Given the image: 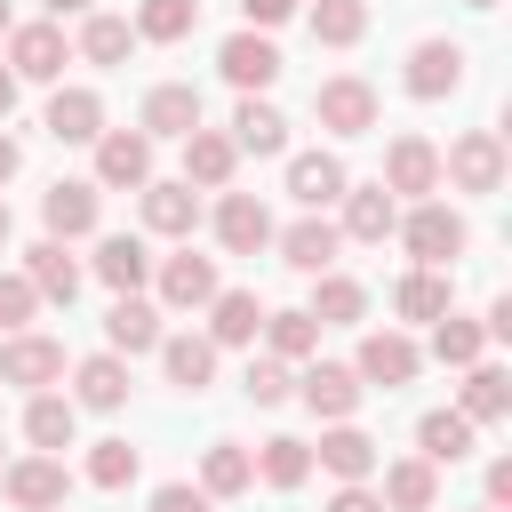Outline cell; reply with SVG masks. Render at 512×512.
Wrapping results in <instances>:
<instances>
[{"instance_id": "5bb4252c", "label": "cell", "mask_w": 512, "mask_h": 512, "mask_svg": "<svg viewBox=\"0 0 512 512\" xmlns=\"http://www.w3.org/2000/svg\"><path fill=\"white\" fill-rule=\"evenodd\" d=\"M136 208H144V232H152V240H192V232H200V192H192L184 176H176V184L152 176V184L136 192Z\"/></svg>"}, {"instance_id": "680465c9", "label": "cell", "mask_w": 512, "mask_h": 512, "mask_svg": "<svg viewBox=\"0 0 512 512\" xmlns=\"http://www.w3.org/2000/svg\"><path fill=\"white\" fill-rule=\"evenodd\" d=\"M480 512H488V504H480Z\"/></svg>"}, {"instance_id": "74e56055", "label": "cell", "mask_w": 512, "mask_h": 512, "mask_svg": "<svg viewBox=\"0 0 512 512\" xmlns=\"http://www.w3.org/2000/svg\"><path fill=\"white\" fill-rule=\"evenodd\" d=\"M320 328H352L360 312H368V288L360 280H344V272H312V304H304Z\"/></svg>"}, {"instance_id": "c3c4849f", "label": "cell", "mask_w": 512, "mask_h": 512, "mask_svg": "<svg viewBox=\"0 0 512 512\" xmlns=\"http://www.w3.org/2000/svg\"><path fill=\"white\" fill-rule=\"evenodd\" d=\"M328 512H384V496H376L368 480H344V488L328 496Z\"/></svg>"}, {"instance_id": "d6a6232c", "label": "cell", "mask_w": 512, "mask_h": 512, "mask_svg": "<svg viewBox=\"0 0 512 512\" xmlns=\"http://www.w3.org/2000/svg\"><path fill=\"white\" fill-rule=\"evenodd\" d=\"M128 48H136V24L128 16H104V8H88L80 16V40H72V56H88V64H128Z\"/></svg>"}, {"instance_id": "681fc988", "label": "cell", "mask_w": 512, "mask_h": 512, "mask_svg": "<svg viewBox=\"0 0 512 512\" xmlns=\"http://www.w3.org/2000/svg\"><path fill=\"white\" fill-rule=\"evenodd\" d=\"M240 16H248V32H272V24L296 16V0H240Z\"/></svg>"}, {"instance_id": "7bdbcfd3", "label": "cell", "mask_w": 512, "mask_h": 512, "mask_svg": "<svg viewBox=\"0 0 512 512\" xmlns=\"http://www.w3.org/2000/svg\"><path fill=\"white\" fill-rule=\"evenodd\" d=\"M368 32V0H312V40L320 48H360Z\"/></svg>"}, {"instance_id": "cb8c5ba5", "label": "cell", "mask_w": 512, "mask_h": 512, "mask_svg": "<svg viewBox=\"0 0 512 512\" xmlns=\"http://www.w3.org/2000/svg\"><path fill=\"white\" fill-rule=\"evenodd\" d=\"M160 304H144V296H112V312H104V344L120 352V360H136V352H160Z\"/></svg>"}, {"instance_id": "30bf717a", "label": "cell", "mask_w": 512, "mask_h": 512, "mask_svg": "<svg viewBox=\"0 0 512 512\" xmlns=\"http://www.w3.org/2000/svg\"><path fill=\"white\" fill-rule=\"evenodd\" d=\"M376 184H384L392 200H432V192H440V144H424V136H392Z\"/></svg>"}, {"instance_id": "8d00e7d4", "label": "cell", "mask_w": 512, "mask_h": 512, "mask_svg": "<svg viewBox=\"0 0 512 512\" xmlns=\"http://www.w3.org/2000/svg\"><path fill=\"white\" fill-rule=\"evenodd\" d=\"M200 488L224 504V496H248L256 488V456L240 448V440H208V456H200Z\"/></svg>"}, {"instance_id": "ac0fdd59", "label": "cell", "mask_w": 512, "mask_h": 512, "mask_svg": "<svg viewBox=\"0 0 512 512\" xmlns=\"http://www.w3.org/2000/svg\"><path fill=\"white\" fill-rule=\"evenodd\" d=\"M136 128H144L152 144H160V136H176V144H184V136L200 128V88H192V80H160V88L144 96V112H136Z\"/></svg>"}, {"instance_id": "3957f363", "label": "cell", "mask_w": 512, "mask_h": 512, "mask_svg": "<svg viewBox=\"0 0 512 512\" xmlns=\"http://www.w3.org/2000/svg\"><path fill=\"white\" fill-rule=\"evenodd\" d=\"M88 184H96V192H144V184H152V136H144V128H104Z\"/></svg>"}, {"instance_id": "ab89813d", "label": "cell", "mask_w": 512, "mask_h": 512, "mask_svg": "<svg viewBox=\"0 0 512 512\" xmlns=\"http://www.w3.org/2000/svg\"><path fill=\"white\" fill-rule=\"evenodd\" d=\"M136 40H152V48H176V40H192V24H200V0H136Z\"/></svg>"}, {"instance_id": "7a4b0ae2", "label": "cell", "mask_w": 512, "mask_h": 512, "mask_svg": "<svg viewBox=\"0 0 512 512\" xmlns=\"http://www.w3.org/2000/svg\"><path fill=\"white\" fill-rule=\"evenodd\" d=\"M416 368H424V352H416L408 328H368V336H360L352 376H360L368 392H400V384H416Z\"/></svg>"}, {"instance_id": "603a6c76", "label": "cell", "mask_w": 512, "mask_h": 512, "mask_svg": "<svg viewBox=\"0 0 512 512\" xmlns=\"http://www.w3.org/2000/svg\"><path fill=\"white\" fill-rule=\"evenodd\" d=\"M200 312H208V344L216 352L224 344H256V328H264V296L256 288H216Z\"/></svg>"}, {"instance_id": "52a82bcc", "label": "cell", "mask_w": 512, "mask_h": 512, "mask_svg": "<svg viewBox=\"0 0 512 512\" xmlns=\"http://www.w3.org/2000/svg\"><path fill=\"white\" fill-rule=\"evenodd\" d=\"M64 64H72V40H64L56 16L48 24H8V72L16 80H64Z\"/></svg>"}, {"instance_id": "d6986e66", "label": "cell", "mask_w": 512, "mask_h": 512, "mask_svg": "<svg viewBox=\"0 0 512 512\" xmlns=\"http://www.w3.org/2000/svg\"><path fill=\"white\" fill-rule=\"evenodd\" d=\"M296 392H304V408H312V416H328V424H344V416L360 408V392H368V384H360V376H352L344 360H312V368L296 376Z\"/></svg>"}, {"instance_id": "9c48e42d", "label": "cell", "mask_w": 512, "mask_h": 512, "mask_svg": "<svg viewBox=\"0 0 512 512\" xmlns=\"http://www.w3.org/2000/svg\"><path fill=\"white\" fill-rule=\"evenodd\" d=\"M96 216H104V192H96L88 176H56V184L40 192V224H48V240H88Z\"/></svg>"}, {"instance_id": "f35d334b", "label": "cell", "mask_w": 512, "mask_h": 512, "mask_svg": "<svg viewBox=\"0 0 512 512\" xmlns=\"http://www.w3.org/2000/svg\"><path fill=\"white\" fill-rule=\"evenodd\" d=\"M432 496H440V464H424V456L384 464V504L392 512H432Z\"/></svg>"}, {"instance_id": "1f68e13d", "label": "cell", "mask_w": 512, "mask_h": 512, "mask_svg": "<svg viewBox=\"0 0 512 512\" xmlns=\"http://www.w3.org/2000/svg\"><path fill=\"white\" fill-rule=\"evenodd\" d=\"M312 464H328L336 480H368V472H376V440H368V432H360V424L344 416V424H328V432H320Z\"/></svg>"}, {"instance_id": "6da1fadb", "label": "cell", "mask_w": 512, "mask_h": 512, "mask_svg": "<svg viewBox=\"0 0 512 512\" xmlns=\"http://www.w3.org/2000/svg\"><path fill=\"white\" fill-rule=\"evenodd\" d=\"M392 232L408 240V256H416V264H456V256L472 248V224H464L448 200H416V208H408Z\"/></svg>"}, {"instance_id": "d590c367", "label": "cell", "mask_w": 512, "mask_h": 512, "mask_svg": "<svg viewBox=\"0 0 512 512\" xmlns=\"http://www.w3.org/2000/svg\"><path fill=\"white\" fill-rule=\"evenodd\" d=\"M256 480H264V488H280V496H288V488H304V480H312V440L272 432V440L256 448Z\"/></svg>"}, {"instance_id": "db71d44e", "label": "cell", "mask_w": 512, "mask_h": 512, "mask_svg": "<svg viewBox=\"0 0 512 512\" xmlns=\"http://www.w3.org/2000/svg\"><path fill=\"white\" fill-rule=\"evenodd\" d=\"M40 8H48V16H88L96 0H40Z\"/></svg>"}, {"instance_id": "44dd1931", "label": "cell", "mask_w": 512, "mask_h": 512, "mask_svg": "<svg viewBox=\"0 0 512 512\" xmlns=\"http://www.w3.org/2000/svg\"><path fill=\"white\" fill-rule=\"evenodd\" d=\"M96 280H104L112 296H136V288L152 280V248H144V232H104V240H96Z\"/></svg>"}, {"instance_id": "5b68a950", "label": "cell", "mask_w": 512, "mask_h": 512, "mask_svg": "<svg viewBox=\"0 0 512 512\" xmlns=\"http://www.w3.org/2000/svg\"><path fill=\"white\" fill-rule=\"evenodd\" d=\"M312 120H320L328 136H368V128H376V88H368L360 72H336V80L312 88Z\"/></svg>"}, {"instance_id": "ee69618b", "label": "cell", "mask_w": 512, "mask_h": 512, "mask_svg": "<svg viewBox=\"0 0 512 512\" xmlns=\"http://www.w3.org/2000/svg\"><path fill=\"white\" fill-rule=\"evenodd\" d=\"M136 472H144V456L128 440H96L88 448V488H136Z\"/></svg>"}, {"instance_id": "b9f144b4", "label": "cell", "mask_w": 512, "mask_h": 512, "mask_svg": "<svg viewBox=\"0 0 512 512\" xmlns=\"http://www.w3.org/2000/svg\"><path fill=\"white\" fill-rule=\"evenodd\" d=\"M480 352H488V328H480V320H464V312L448 304V312L432 320V360H440V368H472Z\"/></svg>"}, {"instance_id": "7c38bea8", "label": "cell", "mask_w": 512, "mask_h": 512, "mask_svg": "<svg viewBox=\"0 0 512 512\" xmlns=\"http://www.w3.org/2000/svg\"><path fill=\"white\" fill-rule=\"evenodd\" d=\"M56 376H64V344H56V336L16 328V336L0 344V384H16V392H48Z\"/></svg>"}, {"instance_id": "836d02e7", "label": "cell", "mask_w": 512, "mask_h": 512, "mask_svg": "<svg viewBox=\"0 0 512 512\" xmlns=\"http://www.w3.org/2000/svg\"><path fill=\"white\" fill-rule=\"evenodd\" d=\"M160 368L176 392H208L216 384V344L208 336H160Z\"/></svg>"}, {"instance_id": "11a10c76", "label": "cell", "mask_w": 512, "mask_h": 512, "mask_svg": "<svg viewBox=\"0 0 512 512\" xmlns=\"http://www.w3.org/2000/svg\"><path fill=\"white\" fill-rule=\"evenodd\" d=\"M8 232H16V224H8V200H0V248H8Z\"/></svg>"}, {"instance_id": "4dcf8cb0", "label": "cell", "mask_w": 512, "mask_h": 512, "mask_svg": "<svg viewBox=\"0 0 512 512\" xmlns=\"http://www.w3.org/2000/svg\"><path fill=\"white\" fill-rule=\"evenodd\" d=\"M72 432H80V408H72L64 392H32V400H24V440H32V448L64 456V448H72Z\"/></svg>"}, {"instance_id": "f546056e", "label": "cell", "mask_w": 512, "mask_h": 512, "mask_svg": "<svg viewBox=\"0 0 512 512\" xmlns=\"http://www.w3.org/2000/svg\"><path fill=\"white\" fill-rule=\"evenodd\" d=\"M232 152H256V160L288 152V120H280L264 96H240V104H232Z\"/></svg>"}, {"instance_id": "83f0119b", "label": "cell", "mask_w": 512, "mask_h": 512, "mask_svg": "<svg viewBox=\"0 0 512 512\" xmlns=\"http://www.w3.org/2000/svg\"><path fill=\"white\" fill-rule=\"evenodd\" d=\"M232 168H240V152H232V136H224V128H192V136H184V184L224 192V184H232Z\"/></svg>"}, {"instance_id": "d4e9b609", "label": "cell", "mask_w": 512, "mask_h": 512, "mask_svg": "<svg viewBox=\"0 0 512 512\" xmlns=\"http://www.w3.org/2000/svg\"><path fill=\"white\" fill-rule=\"evenodd\" d=\"M72 408H96V416L128 408V360H120V352H88V360L72 368Z\"/></svg>"}, {"instance_id": "4fadbf2b", "label": "cell", "mask_w": 512, "mask_h": 512, "mask_svg": "<svg viewBox=\"0 0 512 512\" xmlns=\"http://www.w3.org/2000/svg\"><path fill=\"white\" fill-rule=\"evenodd\" d=\"M216 72H224V80H232L240 96H264V88L280 80V48H272L264 32H248V24H240V32H232V40L216 48Z\"/></svg>"}, {"instance_id": "ba28073f", "label": "cell", "mask_w": 512, "mask_h": 512, "mask_svg": "<svg viewBox=\"0 0 512 512\" xmlns=\"http://www.w3.org/2000/svg\"><path fill=\"white\" fill-rule=\"evenodd\" d=\"M400 80H408V96H416V104L456 96V88H464V40H440V32H432V40H416Z\"/></svg>"}, {"instance_id": "277c9868", "label": "cell", "mask_w": 512, "mask_h": 512, "mask_svg": "<svg viewBox=\"0 0 512 512\" xmlns=\"http://www.w3.org/2000/svg\"><path fill=\"white\" fill-rule=\"evenodd\" d=\"M0 488H8V504H16V512H64V496H72V472H64V456L32 448V456H16V464L0 472Z\"/></svg>"}, {"instance_id": "bcb514c9", "label": "cell", "mask_w": 512, "mask_h": 512, "mask_svg": "<svg viewBox=\"0 0 512 512\" xmlns=\"http://www.w3.org/2000/svg\"><path fill=\"white\" fill-rule=\"evenodd\" d=\"M32 312H40V288H32L24 272H0V336L32 328Z\"/></svg>"}, {"instance_id": "7dc6e473", "label": "cell", "mask_w": 512, "mask_h": 512, "mask_svg": "<svg viewBox=\"0 0 512 512\" xmlns=\"http://www.w3.org/2000/svg\"><path fill=\"white\" fill-rule=\"evenodd\" d=\"M152 512H216V496L200 480H160L152 488Z\"/></svg>"}, {"instance_id": "2e32d148", "label": "cell", "mask_w": 512, "mask_h": 512, "mask_svg": "<svg viewBox=\"0 0 512 512\" xmlns=\"http://www.w3.org/2000/svg\"><path fill=\"white\" fill-rule=\"evenodd\" d=\"M272 248H280V264H288V272H304V280H312V272H328V264H336L344 232H336V224H328L320 208H304V216H296L288 232H272Z\"/></svg>"}, {"instance_id": "9a60e30c", "label": "cell", "mask_w": 512, "mask_h": 512, "mask_svg": "<svg viewBox=\"0 0 512 512\" xmlns=\"http://www.w3.org/2000/svg\"><path fill=\"white\" fill-rule=\"evenodd\" d=\"M272 208L256 200V192H224L216 200V240H224V256H264L272 248Z\"/></svg>"}, {"instance_id": "8992f818", "label": "cell", "mask_w": 512, "mask_h": 512, "mask_svg": "<svg viewBox=\"0 0 512 512\" xmlns=\"http://www.w3.org/2000/svg\"><path fill=\"white\" fill-rule=\"evenodd\" d=\"M440 176H448L456 192H496V184H504V136H496V128H464V136L440 152Z\"/></svg>"}, {"instance_id": "e0dca14e", "label": "cell", "mask_w": 512, "mask_h": 512, "mask_svg": "<svg viewBox=\"0 0 512 512\" xmlns=\"http://www.w3.org/2000/svg\"><path fill=\"white\" fill-rule=\"evenodd\" d=\"M336 208H344V224H336V232H344V240H360V248H384V240H392V224H400V200H392L384 184H344V200H336Z\"/></svg>"}, {"instance_id": "816d5d0a", "label": "cell", "mask_w": 512, "mask_h": 512, "mask_svg": "<svg viewBox=\"0 0 512 512\" xmlns=\"http://www.w3.org/2000/svg\"><path fill=\"white\" fill-rule=\"evenodd\" d=\"M16 168H24V144H16V136H8V128H0V184H8V176H16Z\"/></svg>"}, {"instance_id": "8fae6325", "label": "cell", "mask_w": 512, "mask_h": 512, "mask_svg": "<svg viewBox=\"0 0 512 512\" xmlns=\"http://www.w3.org/2000/svg\"><path fill=\"white\" fill-rule=\"evenodd\" d=\"M152 280H160V304H168V312H200V304L224 288V280H216V256H192V240H184L176 256H160Z\"/></svg>"}, {"instance_id": "484cf974", "label": "cell", "mask_w": 512, "mask_h": 512, "mask_svg": "<svg viewBox=\"0 0 512 512\" xmlns=\"http://www.w3.org/2000/svg\"><path fill=\"white\" fill-rule=\"evenodd\" d=\"M344 184H352V176H344L336 152H296V160H288V200H296V208H336Z\"/></svg>"}, {"instance_id": "6f0895ef", "label": "cell", "mask_w": 512, "mask_h": 512, "mask_svg": "<svg viewBox=\"0 0 512 512\" xmlns=\"http://www.w3.org/2000/svg\"><path fill=\"white\" fill-rule=\"evenodd\" d=\"M464 8H496V0H464Z\"/></svg>"}, {"instance_id": "4316f807", "label": "cell", "mask_w": 512, "mask_h": 512, "mask_svg": "<svg viewBox=\"0 0 512 512\" xmlns=\"http://www.w3.org/2000/svg\"><path fill=\"white\" fill-rule=\"evenodd\" d=\"M472 432H480V424H472L464 408H424V416H416V456H424V464H464V456H472Z\"/></svg>"}, {"instance_id": "9f6ffc18", "label": "cell", "mask_w": 512, "mask_h": 512, "mask_svg": "<svg viewBox=\"0 0 512 512\" xmlns=\"http://www.w3.org/2000/svg\"><path fill=\"white\" fill-rule=\"evenodd\" d=\"M0 40H8V0H0Z\"/></svg>"}, {"instance_id": "f5cc1de1", "label": "cell", "mask_w": 512, "mask_h": 512, "mask_svg": "<svg viewBox=\"0 0 512 512\" xmlns=\"http://www.w3.org/2000/svg\"><path fill=\"white\" fill-rule=\"evenodd\" d=\"M8 112H16V72L0 64V120H8Z\"/></svg>"}, {"instance_id": "7402d4cb", "label": "cell", "mask_w": 512, "mask_h": 512, "mask_svg": "<svg viewBox=\"0 0 512 512\" xmlns=\"http://www.w3.org/2000/svg\"><path fill=\"white\" fill-rule=\"evenodd\" d=\"M448 304H456V288H448V264H408V272L392 280V312H400V320H424V328H432Z\"/></svg>"}, {"instance_id": "60d3db41", "label": "cell", "mask_w": 512, "mask_h": 512, "mask_svg": "<svg viewBox=\"0 0 512 512\" xmlns=\"http://www.w3.org/2000/svg\"><path fill=\"white\" fill-rule=\"evenodd\" d=\"M256 336H264V352H272V360H288V368L320 352V320H312V312H264V328H256Z\"/></svg>"}, {"instance_id": "ffe728a7", "label": "cell", "mask_w": 512, "mask_h": 512, "mask_svg": "<svg viewBox=\"0 0 512 512\" xmlns=\"http://www.w3.org/2000/svg\"><path fill=\"white\" fill-rule=\"evenodd\" d=\"M40 128H48L56 144H96V136H104V96H96V88H56L48 112H40Z\"/></svg>"}, {"instance_id": "e575fe53", "label": "cell", "mask_w": 512, "mask_h": 512, "mask_svg": "<svg viewBox=\"0 0 512 512\" xmlns=\"http://www.w3.org/2000/svg\"><path fill=\"white\" fill-rule=\"evenodd\" d=\"M456 408H464L472 424H504V416H512V376H504L496 360H472V368H464V400H456Z\"/></svg>"}, {"instance_id": "f1b7e54d", "label": "cell", "mask_w": 512, "mask_h": 512, "mask_svg": "<svg viewBox=\"0 0 512 512\" xmlns=\"http://www.w3.org/2000/svg\"><path fill=\"white\" fill-rule=\"evenodd\" d=\"M24 280L40 288V304H72V296H80V264H72L64 240H32V248H24Z\"/></svg>"}, {"instance_id": "f6af8a7d", "label": "cell", "mask_w": 512, "mask_h": 512, "mask_svg": "<svg viewBox=\"0 0 512 512\" xmlns=\"http://www.w3.org/2000/svg\"><path fill=\"white\" fill-rule=\"evenodd\" d=\"M240 392H248L256 408H280V400L296 392V376H288V360H272V352H264V360H248V376H240Z\"/></svg>"}, {"instance_id": "f907efd6", "label": "cell", "mask_w": 512, "mask_h": 512, "mask_svg": "<svg viewBox=\"0 0 512 512\" xmlns=\"http://www.w3.org/2000/svg\"><path fill=\"white\" fill-rule=\"evenodd\" d=\"M504 504H512V456L488 464V512H504Z\"/></svg>"}]
</instances>
